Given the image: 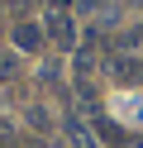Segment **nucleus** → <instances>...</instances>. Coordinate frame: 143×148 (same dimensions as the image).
Returning a JSON list of instances; mask_svg holds the SVG:
<instances>
[{"label":"nucleus","mask_w":143,"mask_h":148,"mask_svg":"<svg viewBox=\"0 0 143 148\" xmlns=\"http://www.w3.org/2000/svg\"><path fill=\"white\" fill-rule=\"evenodd\" d=\"M43 34H48V38H53L62 53H72V48H76V24H72V14H67V10H57V5H53V14H48Z\"/></svg>","instance_id":"nucleus-1"},{"label":"nucleus","mask_w":143,"mask_h":148,"mask_svg":"<svg viewBox=\"0 0 143 148\" xmlns=\"http://www.w3.org/2000/svg\"><path fill=\"white\" fill-rule=\"evenodd\" d=\"M43 38H48V34H43V24H14V48L19 53H38V48H43Z\"/></svg>","instance_id":"nucleus-2"},{"label":"nucleus","mask_w":143,"mask_h":148,"mask_svg":"<svg viewBox=\"0 0 143 148\" xmlns=\"http://www.w3.org/2000/svg\"><path fill=\"white\" fill-rule=\"evenodd\" d=\"M62 129H67V143H72V148H100V143H95V134L86 129V119H81V115H67V119H62Z\"/></svg>","instance_id":"nucleus-3"},{"label":"nucleus","mask_w":143,"mask_h":148,"mask_svg":"<svg viewBox=\"0 0 143 148\" xmlns=\"http://www.w3.org/2000/svg\"><path fill=\"white\" fill-rule=\"evenodd\" d=\"M110 72H114L119 81H143V67H138L133 58H114V62H110Z\"/></svg>","instance_id":"nucleus-4"},{"label":"nucleus","mask_w":143,"mask_h":148,"mask_svg":"<svg viewBox=\"0 0 143 148\" xmlns=\"http://www.w3.org/2000/svg\"><path fill=\"white\" fill-rule=\"evenodd\" d=\"M95 129H100V138H105V143H124V129L114 124V119H105V115H100V119H95Z\"/></svg>","instance_id":"nucleus-5"},{"label":"nucleus","mask_w":143,"mask_h":148,"mask_svg":"<svg viewBox=\"0 0 143 148\" xmlns=\"http://www.w3.org/2000/svg\"><path fill=\"white\" fill-rule=\"evenodd\" d=\"M29 124H34L38 134H48V129H53V119H48V110H43V105H34V110H29Z\"/></svg>","instance_id":"nucleus-6"},{"label":"nucleus","mask_w":143,"mask_h":148,"mask_svg":"<svg viewBox=\"0 0 143 148\" xmlns=\"http://www.w3.org/2000/svg\"><path fill=\"white\" fill-rule=\"evenodd\" d=\"M14 72H19V58L14 53H0V81H10Z\"/></svg>","instance_id":"nucleus-7"},{"label":"nucleus","mask_w":143,"mask_h":148,"mask_svg":"<svg viewBox=\"0 0 143 148\" xmlns=\"http://www.w3.org/2000/svg\"><path fill=\"white\" fill-rule=\"evenodd\" d=\"M0 148H14V129H10L5 119H0Z\"/></svg>","instance_id":"nucleus-8"},{"label":"nucleus","mask_w":143,"mask_h":148,"mask_svg":"<svg viewBox=\"0 0 143 148\" xmlns=\"http://www.w3.org/2000/svg\"><path fill=\"white\" fill-rule=\"evenodd\" d=\"M0 105H5V96H0Z\"/></svg>","instance_id":"nucleus-9"}]
</instances>
